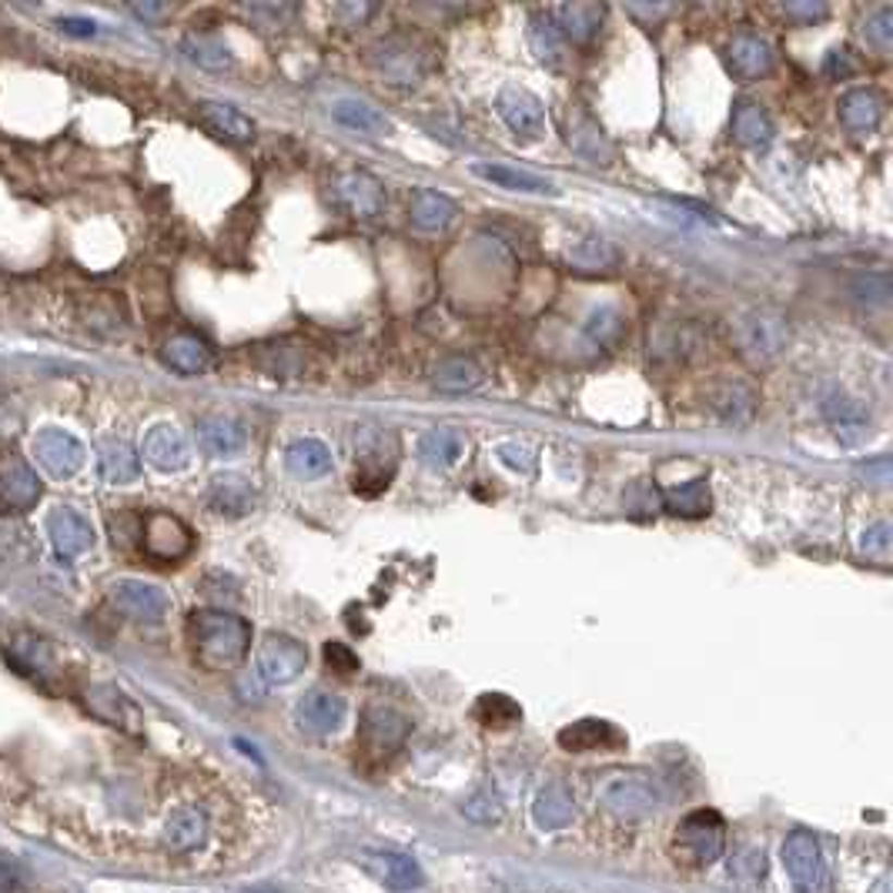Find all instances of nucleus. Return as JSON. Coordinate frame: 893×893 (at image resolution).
I'll return each mask as SVG.
<instances>
[{
  "label": "nucleus",
  "mask_w": 893,
  "mask_h": 893,
  "mask_svg": "<svg viewBox=\"0 0 893 893\" xmlns=\"http://www.w3.org/2000/svg\"><path fill=\"white\" fill-rule=\"evenodd\" d=\"M188 640L201 666L228 669L245 659L251 646V627L225 609H195L188 616Z\"/></svg>",
  "instance_id": "1"
},
{
  "label": "nucleus",
  "mask_w": 893,
  "mask_h": 893,
  "mask_svg": "<svg viewBox=\"0 0 893 893\" xmlns=\"http://www.w3.org/2000/svg\"><path fill=\"white\" fill-rule=\"evenodd\" d=\"M385 456H398V442L392 432L382 429H359L355 432V493L359 496H379L388 488V479L395 466H385Z\"/></svg>",
  "instance_id": "2"
},
{
  "label": "nucleus",
  "mask_w": 893,
  "mask_h": 893,
  "mask_svg": "<svg viewBox=\"0 0 893 893\" xmlns=\"http://www.w3.org/2000/svg\"><path fill=\"white\" fill-rule=\"evenodd\" d=\"M783 867L796 893H827L830 867L820 851V840L807 830H796L783 840Z\"/></svg>",
  "instance_id": "3"
},
{
  "label": "nucleus",
  "mask_w": 893,
  "mask_h": 893,
  "mask_svg": "<svg viewBox=\"0 0 893 893\" xmlns=\"http://www.w3.org/2000/svg\"><path fill=\"white\" fill-rule=\"evenodd\" d=\"M727 846V823L717 810H693L677 827V854L690 864H717Z\"/></svg>",
  "instance_id": "4"
},
{
  "label": "nucleus",
  "mask_w": 893,
  "mask_h": 893,
  "mask_svg": "<svg viewBox=\"0 0 893 893\" xmlns=\"http://www.w3.org/2000/svg\"><path fill=\"white\" fill-rule=\"evenodd\" d=\"M30 452L37 459V466L54 475V479H74L84 462H87V449H84V442L77 435H71L67 429H58V425H48V429H40L30 442Z\"/></svg>",
  "instance_id": "5"
},
{
  "label": "nucleus",
  "mask_w": 893,
  "mask_h": 893,
  "mask_svg": "<svg viewBox=\"0 0 893 893\" xmlns=\"http://www.w3.org/2000/svg\"><path fill=\"white\" fill-rule=\"evenodd\" d=\"M656 786L640 773H619L599 786V807L622 820H640L656 810Z\"/></svg>",
  "instance_id": "6"
},
{
  "label": "nucleus",
  "mask_w": 893,
  "mask_h": 893,
  "mask_svg": "<svg viewBox=\"0 0 893 893\" xmlns=\"http://www.w3.org/2000/svg\"><path fill=\"white\" fill-rule=\"evenodd\" d=\"M308 666V649L295 636L285 633H268L258 646V677L272 686L295 683Z\"/></svg>",
  "instance_id": "7"
},
{
  "label": "nucleus",
  "mask_w": 893,
  "mask_h": 893,
  "mask_svg": "<svg viewBox=\"0 0 893 893\" xmlns=\"http://www.w3.org/2000/svg\"><path fill=\"white\" fill-rule=\"evenodd\" d=\"M44 496L37 469L21 452H0V509L30 512Z\"/></svg>",
  "instance_id": "8"
},
{
  "label": "nucleus",
  "mask_w": 893,
  "mask_h": 893,
  "mask_svg": "<svg viewBox=\"0 0 893 893\" xmlns=\"http://www.w3.org/2000/svg\"><path fill=\"white\" fill-rule=\"evenodd\" d=\"M141 546L151 559L177 562V559H185L191 553L195 535L182 519L171 516V512H148L141 519Z\"/></svg>",
  "instance_id": "9"
},
{
  "label": "nucleus",
  "mask_w": 893,
  "mask_h": 893,
  "mask_svg": "<svg viewBox=\"0 0 893 893\" xmlns=\"http://www.w3.org/2000/svg\"><path fill=\"white\" fill-rule=\"evenodd\" d=\"M111 603L117 606V612H124L134 622H164V616L171 612V599L161 586L145 583V579H117L111 586Z\"/></svg>",
  "instance_id": "10"
},
{
  "label": "nucleus",
  "mask_w": 893,
  "mask_h": 893,
  "mask_svg": "<svg viewBox=\"0 0 893 893\" xmlns=\"http://www.w3.org/2000/svg\"><path fill=\"white\" fill-rule=\"evenodd\" d=\"M496 111L506 121V127L522 141H539L546 134V108L532 91H525V87H516V84L503 87L496 98Z\"/></svg>",
  "instance_id": "11"
},
{
  "label": "nucleus",
  "mask_w": 893,
  "mask_h": 893,
  "mask_svg": "<svg viewBox=\"0 0 893 893\" xmlns=\"http://www.w3.org/2000/svg\"><path fill=\"white\" fill-rule=\"evenodd\" d=\"M790 328L777 311H749L740 322V345L753 362H770L786 348Z\"/></svg>",
  "instance_id": "12"
},
{
  "label": "nucleus",
  "mask_w": 893,
  "mask_h": 893,
  "mask_svg": "<svg viewBox=\"0 0 893 893\" xmlns=\"http://www.w3.org/2000/svg\"><path fill=\"white\" fill-rule=\"evenodd\" d=\"M295 720L305 733L311 736H332L345 727L348 720V703L328 690H311L298 699Z\"/></svg>",
  "instance_id": "13"
},
{
  "label": "nucleus",
  "mask_w": 893,
  "mask_h": 893,
  "mask_svg": "<svg viewBox=\"0 0 893 893\" xmlns=\"http://www.w3.org/2000/svg\"><path fill=\"white\" fill-rule=\"evenodd\" d=\"M335 198L351 218H379L385 211V188L369 171H345L335 182Z\"/></svg>",
  "instance_id": "14"
},
{
  "label": "nucleus",
  "mask_w": 893,
  "mask_h": 893,
  "mask_svg": "<svg viewBox=\"0 0 893 893\" xmlns=\"http://www.w3.org/2000/svg\"><path fill=\"white\" fill-rule=\"evenodd\" d=\"M773 61H777L773 44L760 34H740L723 51V64L736 80H756V77L770 74Z\"/></svg>",
  "instance_id": "15"
},
{
  "label": "nucleus",
  "mask_w": 893,
  "mask_h": 893,
  "mask_svg": "<svg viewBox=\"0 0 893 893\" xmlns=\"http://www.w3.org/2000/svg\"><path fill=\"white\" fill-rule=\"evenodd\" d=\"M141 456L158 472H182L188 466V459H191L185 432L177 429V425H171V422H158V425L148 429L145 445H141Z\"/></svg>",
  "instance_id": "16"
},
{
  "label": "nucleus",
  "mask_w": 893,
  "mask_h": 893,
  "mask_svg": "<svg viewBox=\"0 0 893 893\" xmlns=\"http://www.w3.org/2000/svg\"><path fill=\"white\" fill-rule=\"evenodd\" d=\"M48 535H51V546L61 559H77L84 556L87 549L95 546V525L87 522L80 512H74L71 506H61L48 516Z\"/></svg>",
  "instance_id": "17"
},
{
  "label": "nucleus",
  "mask_w": 893,
  "mask_h": 893,
  "mask_svg": "<svg viewBox=\"0 0 893 893\" xmlns=\"http://www.w3.org/2000/svg\"><path fill=\"white\" fill-rule=\"evenodd\" d=\"M409 736V720L392 706H369L362 717V740L375 756L395 753Z\"/></svg>",
  "instance_id": "18"
},
{
  "label": "nucleus",
  "mask_w": 893,
  "mask_h": 893,
  "mask_svg": "<svg viewBox=\"0 0 893 893\" xmlns=\"http://www.w3.org/2000/svg\"><path fill=\"white\" fill-rule=\"evenodd\" d=\"M372 64L395 84H416L422 77V54H416L412 40L406 37L379 40L372 48Z\"/></svg>",
  "instance_id": "19"
},
{
  "label": "nucleus",
  "mask_w": 893,
  "mask_h": 893,
  "mask_svg": "<svg viewBox=\"0 0 893 893\" xmlns=\"http://www.w3.org/2000/svg\"><path fill=\"white\" fill-rule=\"evenodd\" d=\"M472 174L488 182L493 188H506V191H519V195H549V198L559 195V188L549 182V177L519 171L509 164H496V161H472Z\"/></svg>",
  "instance_id": "20"
},
{
  "label": "nucleus",
  "mask_w": 893,
  "mask_h": 893,
  "mask_svg": "<svg viewBox=\"0 0 893 893\" xmlns=\"http://www.w3.org/2000/svg\"><path fill=\"white\" fill-rule=\"evenodd\" d=\"M198 445L214 459H232L248 445V429L232 416H208L198 422Z\"/></svg>",
  "instance_id": "21"
},
{
  "label": "nucleus",
  "mask_w": 893,
  "mask_h": 893,
  "mask_svg": "<svg viewBox=\"0 0 893 893\" xmlns=\"http://www.w3.org/2000/svg\"><path fill=\"white\" fill-rule=\"evenodd\" d=\"M559 746L566 753H599L627 746V736L606 720H575L566 730H559Z\"/></svg>",
  "instance_id": "22"
},
{
  "label": "nucleus",
  "mask_w": 893,
  "mask_h": 893,
  "mask_svg": "<svg viewBox=\"0 0 893 893\" xmlns=\"http://www.w3.org/2000/svg\"><path fill=\"white\" fill-rule=\"evenodd\" d=\"M198 121L221 141H232V145H251L255 141V121L248 114H241L238 108H232V104H218V101L198 104Z\"/></svg>",
  "instance_id": "23"
},
{
  "label": "nucleus",
  "mask_w": 893,
  "mask_h": 893,
  "mask_svg": "<svg viewBox=\"0 0 893 893\" xmlns=\"http://www.w3.org/2000/svg\"><path fill=\"white\" fill-rule=\"evenodd\" d=\"M469 449V442H466V432L459 429H432L419 438L416 445V452H419V462L429 466V469H449L456 462H462Z\"/></svg>",
  "instance_id": "24"
},
{
  "label": "nucleus",
  "mask_w": 893,
  "mask_h": 893,
  "mask_svg": "<svg viewBox=\"0 0 893 893\" xmlns=\"http://www.w3.org/2000/svg\"><path fill=\"white\" fill-rule=\"evenodd\" d=\"M836 114L846 131H854V134L873 131L883 117V95L873 91V87H854V91H846L840 98Z\"/></svg>",
  "instance_id": "25"
},
{
  "label": "nucleus",
  "mask_w": 893,
  "mask_h": 893,
  "mask_svg": "<svg viewBox=\"0 0 893 893\" xmlns=\"http://www.w3.org/2000/svg\"><path fill=\"white\" fill-rule=\"evenodd\" d=\"M258 496L245 475H214L208 485V506L221 516H248Z\"/></svg>",
  "instance_id": "26"
},
{
  "label": "nucleus",
  "mask_w": 893,
  "mask_h": 893,
  "mask_svg": "<svg viewBox=\"0 0 893 893\" xmlns=\"http://www.w3.org/2000/svg\"><path fill=\"white\" fill-rule=\"evenodd\" d=\"M87 706H91L101 720H108V723H114V727H121L127 733H138L141 730L138 706H134L117 686H108V683L91 686V690H87Z\"/></svg>",
  "instance_id": "27"
},
{
  "label": "nucleus",
  "mask_w": 893,
  "mask_h": 893,
  "mask_svg": "<svg viewBox=\"0 0 893 893\" xmlns=\"http://www.w3.org/2000/svg\"><path fill=\"white\" fill-rule=\"evenodd\" d=\"M572 817H575V799L566 783H546L539 793H535L532 820L539 830H562L572 823Z\"/></svg>",
  "instance_id": "28"
},
{
  "label": "nucleus",
  "mask_w": 893,
  "mask_h": 893,
  "mask_svg": "<svg viewBox=\"0 0 893 893\" xmlns=\"http://www.w3.org/2000/svg\"><path fill=\"white\" fill-rule=\"evenodd\" d=\"M823 412H827V419H830L836 438L846 442V445H854V442H860V438L870 435V419H867V412L860 409V401L846 398L843 392L827 395Z\"/></svg>",
  "instance_id": "29"
},
{
  "label": "nucleus",
  "mask_w": 893,
  "mask_h": 893,
  "mask_svg": "<svg viewBox=\"0 0 893 893\" xmlns=\"http://www.w3.org/2000/svg\"><path fill=\"white\" fill-rule=\"evenodd\" d=\"M208 836V817L204 810L198 807H177L168 814L164 820V843L171 846V851L177 854H188L195 851V846H201Z\"/></svg>",
  "instance_id": "30"
},
{
  "label": "nucleus",
  "mask_w": 893,
  "mask_h": 893,
  "mask_svg": "<svg viewBox=\"0 0 893 893\" xmlns=\"http://www.w3.org/2000/svg\"><path fill=\"white\" fill-rule=\"evenodd\" d=\"M549 17L559 27V34H566L569 40L590 44L603 27L606 8L603 4H559V8L549 11Z\"/></svg>",
  "instance_id": "31"
},
{
  "label": "nucleus",
  "mask_w": 893,
  "mask_h": 893,
  "mask_svg": "<svg viewBox=\"0 0 893 893\" xmlns=\"http://www.w3.org/2000/svg\"><path fill=\"white\" fill-rule=\"evenodd\" d=\"M569 145L579 158H586L590 164H609L612 161V145L606 141L603 127L583 111L569 114Z\"/></svg>",
  "instance_id": "32"
},
{
  "label": "nucleus",
  "mask_w": 893,
  "mask_h": 893,
  "mask_svg": "<svg viewBox=\"0 0 893 893\" xmlns=\"http://www.w3.org/2000/svg\"><path fill=\"white\" fill-rule=\"evenodd\" d=\"M98 466L104 482L111 485H127L141 475V456L134 452V445L124 438H104L98 445Z\"/></svg>",
  "instance_id": "33"
},
{
  "label": "nucleus",
  "mask_w": 893,
  "mask_h": 893,
  "mask_svg": "<svg viewBox=\"0 0 893 893\" xmlns=\"http://www.w3.org/2000/svg\"><path fill=\"white\" fill-rule=\"evenodd\" d=\"M161 359L177 375H188L191 379V375H201V372L211 369V348L201 338H195V335H174V338L164 342Z\"/></svg>",
  "instance_id": "34"
},
{
  "label": "nucleus",
  "mask_w": 893,
  "mask_h": 893,
  "mask_svg": "<svg viewBox=\"0 0 893 893\" xmlns=\"http://www.w3.org/2000/svg\"><path fill=\"white\" fill-rule=\"evenodd\" d=\"M285 469L295 479H322L332 472V449L319 438H295L285 449Z\"/></svg>",
  "instance_id": "35"
},
{
  "label": "nucleus",
  "mask_w": 893,
  "mask_h": 893,
  "mask_svg": "<svg viewBox=\"0 0 893 893\" xmlns=\"http://www.w3.org/2000/svg\"><path fill=\"white\" fill-rule=\"evenodd\" d=\"M459 208L449 195L432 191V188H419L412 198V225L419 232H445L456 221Z\"/></svg>",
  "instance_id": "36"
},
{
  "label": "nucleus",
  "mask_w": 893,
  "mask_h": 893,
  "mask_svg": "<svg viewBox=\"0 0 893 893\" xmlns=\"http://www.w3.org/2000/svg\"><path fill=\"white\" fill-rule=\"evenodd\" d=\"M733 138L746 148H767L773 141V121L756 101L733 104Z\"/></svg>",
  "instance_id": "37"
},
{
  "label": "nucleus",
  "mask_w": 893,
  "mask_h": 893,
  "mask_svg": "<svg viewBox=\"0 0 893 893\" xmlns=\"http://www.w3.org/2000/svg\"><path fill=\"white\" fill-rule=\"evenodd\" d=\"M332 117H335L342 127H348V131H355V134H372V138H379V134H385V131L392 127L388 117H385L379 108H372V104H365V101H355V98L335 101V104H332Z\"/></svg>",
  "instance_id": "38"
},
{
  "label": "nucleus",
  "mask_w": 893,
  "mask_h": 893,
  "mask_svg": "<svg viewBox=\"0 0 893 893\" xmlns=\"http://www.w3.org/2000/svg\"><path fill=\"white\" fill-rule=\"evenodd\" d=\"M369 867L375 870V877L385 883V886H392V890H416L419 883H422V870H419V864L412 860V857H406V854H372L369 857Z\"/></svg>",
  "instance_id": "39"
},
{
  "label": "nucleus",
  "mask_w": 893,
  "mask_h": 893,
  "mask_svg": "<svg viewBox=\"0 0 893 893\" xmlns=\"http://www.w3.org/2000/svg\"><path fill=\"white\" fill-rule=\"evenodd\" d=\"M666 509L673 512V516H683V519H703V516H709L712 496H709L706 479H690V482H680L677 488H669V493H666Z\"/></svg>",
  "instance_id": "40"
},
{
  "label": "nucleus",
  "mask_w": 893,
  "mask_h": 893,
  "mask_svg": "<svg viewBox=\"0 0 893 893\" xmlns=\"http://www.w3.org/2000/svg\"><path fill=\"white\" fill-rule=\"evenodd\" d=\"M182 48L204 71H228L235 64L232 48L221 37H214V34H188Z\"/></svg>",
  "instance_id": "41"
},
{
  "label": "nucleus",
  "mask_w": 893,
  "mask_h": 893,
  "mask_svg": "<svg viewBox=\"0 0 893 893\" xmlns=\"http://www.w3.org/2000/svg\"><path fill=\"white\" fill-rule=\"evenodd\" d=\"M479 382H482V369H479V362H472V359H445V362H438L435 372H432V385H435L438 392H449V395L472 392Z\"/></svg>",
  "instance_id": "42"
},
{
  "label": "nucleus",
  "mask_w": 893,
  "mask_h": 893,
  "mask_svg": "<svg viewBox=\"0 0 893 893\" xmlns=\"http://www.w3.org/2000/svg\"><path fill=\"white\" fill-rule=\"evenodd\" d=\"M475 720L485 730H509L522 720V706L506 693H485L475 703Z\"/></svg>",
  "instance_id": "43"
},
{
  "label": "nucleus",
  "mask_w": 893,
  "mask_h": 893,
  "mask_svg": "<svg viewBox=\"0 0 893 893\" xmlns=\"http://www.w3.org/2000/svg\"><path fill=\"white\" fill-rule=\"evenodd\" d=\"M569 264L579 268V272H609V268L616 264V248L599 238V235H590L583 241H575L569 251H566Z\"/></svg>",
  "instance_id": "44"
},
{
  "label": "nucleus",
  "mask_w": 893,
  "mask_h": 893,
  "mask_svg": "<svg viewBox=\"0 0 893 893\" xmlns=\"http://www.w3.org/2000/svg\"><path fill=\"white\" fill-rule=\"evenodd\" d=\"M529 40H532V51L543 64L556 67L559 64V54H562V34L559 27L553 24L549 11H535L532 21H529Z\"/></svg>",
  "instance_id": "45"
},
{
  "label": "nucleus",
  "mask_w": 893,
  "mask_h": 893,
  "mask_svg": "<svg viewBox=\"0 0 893 893\" xmlns=\"http://www.w3.org/2000/svg\"><path fill=\"white\" fill-rule=\"evenodd\" d=\"M753 409H756V398L746 385L733 382V385H723L717 392V412L733 425H746L753 419Z\"/></svg>",
  "instance_id": "46"
},
{
  "label": "nucleus",
  "mask_w": 893,
  "mask_h": 893,
  "mask_svg": "<svg viewBox=\"0 0 893 893\" xmlns=\"http://www.w3.org/2000/svg\"><path fill=\"white\" fill-rule=\"evenodd\" d=\"M586 335H590L593 345H599V348L616 345V338L622 335V315H619L616 308H609V305L590 311V319H586Z\"/></svg>",
  "instance_id": "47"
},
{
  "label": "nucleus",
  "mask_w": 893,
  "mask_h": 893,
  "mask_svg": "<svg viewBox=\"0 0 893 893\" xmlns=\"http://www.w3.org/2000/svg\"><path fill=\"white\" fill-rule=\"evenodd\" d=\"M851 295L864 305H886L890 301V275L886 272H864L851 282Z\"/></svg>",
  "instance_id": "48"
},
{
  "label": "nucleus",
  "mask_w": 893,
  "mask_h": 893,
  "mask_svg": "<svg viewBox=\"0 0 893 893\" xmlns=\"http://www.w3.org/2000/svg\"><path fill=\"white\" fill-rule=\"evenodd\" d=\"M864 37L873 44V48L890 51V44H893V8H890V4H883V8H877L873 14H867V21H864Z\"/></svg>",
  "instance_id": "49"
},
{
  "label": "nucleus",
  "mask_w": 893,
  "mask_h": 893,
  "mask_svg": "<svg viewBox=\"0 0 893 893\" xmlns=\"http://www.w3.org/2000/svg\"><path fill=\"white\" fill-rule=\"evenodd\" d=\"M14 653L24 659L27 669H48L51 666V649H48V643L37 640V636H17L14 640Z\"/></svg>",
  "instance_id": "50"
},
{
  "label": "nucleus",
  "mask_w": 893,
  "mask_h": 893,
  "mask_svg": "<svg viewBox=\"0 0 893 893\" xmlns=\"http://www.w3.org/2000/svg\"><path fill=\"white\" fill-rule=\"evenodd\" d=\"M890 535H893V529H890L886 519L873 522V525L864 529V535H860V553H864V556L886 559V553H890Z\"/></svg>",
  "instance_id": "51"
},
{
  "label": "nucleus",
  "mask_w": 893,
  "mask_h": 893,
  "mask_svg": "<svg viewBox=\"0 0 893 893\" xmlns=\"http://www.w3.org/2000/svg\"><path fill=\"white\" fill-rule=\"evenodd\" d=\"M325 666L332 669V673H338V677H351V673H359L362 669V662H359V656H355L345 643H325Z\"/></svg>",
  "instance_id": "52"
},
{
  "label": "nucleus",
  "mask_w": 893,
  "mask_h": 893,
  "mask_svg": "<svg viewBox=\"0 0 893 893\" xmlns=\"http://www.w3.org/2000/svg\"><path fill=\"white\" fill-rule=\"evenodd\" d=\"M496 456H499V462L509 466L512 472H532V466H535L532 452L525 449V445H519V442H503L499 449H496Z\"/></svg>",
  "instance_id": "53"
},
{
  "label": "nucleus",
  "mask_w": 893,
  "mask_h": 893,
  "mask_svg": "<svg viewBox=\"0 0 893 893\" xmlns=\"http://www.w3.org/2000/svg\"><path fill=\"white\" fill-rule=\"evenodd\" d=\"M823 74L833 77V80H843V77H854L857 74V61L846 48H833L823 61Z\"/></svg>",
  "instance_id": "54"
},
{
  "label": "nucleus",
  "mask_w": 893,
  "mask_h": 893,
  "mask_svg": "<svg viewBox=\"0 0 893 893\" xmlns=\"http://www.w3.org/2000/svg\"><path fill=\"white\" fill-rule=\"evenodd\" d=\"M24 890V873L17 864L0 860V893H21Z\"/></svg>",
  "instance_id": "55"
},
{
  "label": "nucleus",
  "mask_w": 893,
  "mask_h": 893,
  "mask_svg": "<svg viewBox=\"0 0 893 893\" xmlns=\"http://www.w3.org/2000/svg\"><path fill=\"white\" fill-rule=\"evenodd\" d=\"M58 27L71 37H95L98 24L91 17H58Z\"/></svg>",
  "instance_id": "56"
},
{
  "label": "nucleus",
  "mask_w": 893,
  "mask_h": 893,
  "mask_svg": "<svg viewBox=\"0 0 893 893\" xmlns=\"http://www.w3.org/2000/svg\"><path fill=\"white\" fill-rule=\"evenodd\" d=\"M783 14L793 17V21H820L827 17V4H783Z\"/></svg>",
  "instance_id": "57"
},
{
  "label": "nucleus",
  "mask_w": 893,
  "mask_h": 893,
  "mask_svg": "<svg viewBox=\"0 0 893 893\" xmlns=\"http://www.w3.org/2000/svg\"><path fill=\"white\" fill-rule=\"evenodd\" d=\"M248 14H251V17H272L275 24H282V17H292L295 11H292V8H248ZM275 24H272V27H275Z\"/></svg>",
  "instance_id": "58"
},
{
  "label": "nucleus",
  "mask_w": 893,
  "mask_h": 893,
  "mask_svg": "<svg viewBox=\"0 0 893 893\" xmlns=\"http://www.w3.org/2000/svg\"><path fill=\"white\" fill-rule=\"evenodd\" d=\"M131 11H134V14H141V17H161L168 8H145V4H134Z\"/></svg>",
  "instance_id": "59"
},
{
  "label": "nucleus",
  "mask_w": 893,
  "mask_h": 893,
  "mask_svg": "<svg viewBox=\"0 0 893 893\" xmlns=\"http://www.w3.org/2000/svg\"><path fill=\"white\" fill-rule=\"evenodd\" d=\"M375 8H338V14H351L355 21H362V17H369Z\"/></svg>",
  "instance_id": "60"
},
{
  "label": "nucleus",
  "mask_w": 893,
  "mask_h": 893,
  "mask_svg": "<svg viewBox=\"0 0 893 893\" xmlns=\"http://www.w3.org/2000/svg\"><path fill=\"white\" fill-rule=\"evenodd\" d=\"M248 893H275L272 886H258V890H248Z\"/></svg>",
  "instance_id": "61"
}]
</instances>
